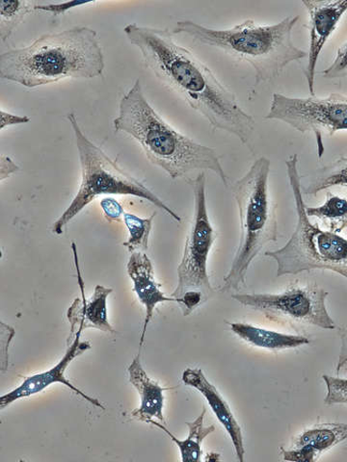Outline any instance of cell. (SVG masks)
I'll list each match as a JSON object with an SVG mask.
<instances>
[{
  "mask_svg": "<svg viewBox=\"0 0 347 462\" xmlns=\"http://www.w3.org/2000/svg\"><path fill=\"white\" fill-rule=\"evenodd\" d=\"M124 32L156 78L181 95L213 130H223L249 146L255 130L252 116L210 68L174 40L168 29L129 23Z\"/></svg>",
  "mask_w": 347,
  "mask_h": 462,
  "instance_id": "obj_1",
  "label": "cell"
},
{
  "mask_svg": "<svg viewBox=\"0 0 347 462\" xmlns=\"http://www.w3.org/2000/svg\"><path fill=\"white\" fill-rule=\"evenodd\" d=\"M105 57L98 33L89 26L39 37L31 45L0 56V78L28 89L68 79L103 76Z\"/></svg>",
  "mask_w": 347,
  "mask_h": 462,
  "instance_id": "obj_2",
  "label": "cell"
},
{
  "mask_svg": "<svg viewBox=\"0 0 347 462\" xmlns=\"http://www.w3.org/2000/svg\"><path fill=\"white\" fill-rule=\"evenodd\" d=\"M113 126L115 132L137 141L149 162L172 180L186 177L194 171H211L228 187V177L216 151L166 123L145 97L140 79L122 97Z\"/></svg>",
  "mask_w": 347,
  "mask_h": 462,
  "instance_id": "obj_3",
  "label": "cell"
},
{
  "mask_svg": "<svg viewBox=\"0 0 347 462\" xmlns=\"http://www.w3.org/2000/svg\"><path fill=\"white\" fill-rule=\"evenodd\" d=\"M298 21V16H289L274 24L246 20L224 31H216L192 21H181L171 32L192 38L250 65L255 72V82L249 94L252 99L259 85L273 82L289 65L307 58L308 52L298 49L293 42Z\"/></svg>",
  "mask_w": 347,
  "mask_h": 462,
  "instance_id": "obj_4",
  "label": "cell"
},
{
  "mask_svg": "<svg viewBox=\"0 0 347 462\" xmlns=\"http://www.w3.org/2000/svg\"><path fill=\"white\" fill-rule=\"evenodd\" d=\"M270 166L267 157H259L241 179L231 184L239 208L241 240L221 285V293L239 291L246 284L253 260L266 245L278 240L277 210L269 193Z\"/></svg>",
  "mask_w": 347,
  "mask_h": 462,
  "instance_id": "obj_5",
  "label": "cell"
},
{
  "mask_svg": "<svg viewBox=\"0 0 347 462\" xmlns=\"http://www.w3.org/2000/svg\"><path fill=\"white\" fill-rule=\"evenodd\" d=\"M67 119L74 132L81 168L79 190L70 206L53 224V234L61 236L72 219L100 196H133L151 202L164 210L173 220L182 222L179 214L170 208L147 186L130 176L103 150L85 135L75 113Z\"/></svg>",
  "mask_w": 347,
  "mask_h": 462,
  "instance_id": "obj_6",
  "label": "cell"
},
{
  "mask_svg": "<svg viewBox=\"0 0 347 462\" xmlns=\"http://www.w3.org/2000/svg\"><path fill=\"white\" fill-rule=\"evenodd\" d=\"M286 167L295 198L297 222L293 236L284 247L268 251L265 255L277 262V277L313 270H329L347 280V238L311 223L301 190L298 155L289 156Z\"/></svg>",
  "mask_w": 347,
  "mask_h": 462,
  "instance_id": "obj_7",
  "label": "cell"
},
{
  "mask_svg": "<svg viewBox=\"0 0 347 462\" xmlns=\"http://www.w3.org/2000/svg\"><path fill=\"white\" fill-rule=\"evenodd\" d=\"M194 196V215L178 267V285L171 297L177 300L183 316L191 315L215 293L211 284L208 262L216 239L207 205V178L204 171L187 180Z\"/></svg>",
  "mask_w": 347,
  "mask_h": 462,
  "instance_id": "obj_8",
  "label": "cell"
},
{
  "mask_svg": "<svg viewBox=\"0 0 347 462\" xmlns=\"http://www.w3.org/2000/svg\"><path fill=\"white\" fill-rule=\"evenodd\" d=\"M328 293L316 285H294L278 294H233L242 306L263 313L268 320L292 326L335 329L327 308Z\"/></svg>",
  "mask_w": 347,
  "mask_h": 462,
  "instance_id": "obj_9",
  "label": "cell"
},
{
  "mask_svg": "<svg viewBox=\"0 0 347 462\" xmlns=\"http://www.w3.org/2000/svg\"><path fill=\"white\" fill-rule=\"evenodd\" d=\"M267 120L279 121L301 134L312 133L318 140L347 130V97L333 93L325 97H294L275 93Z\"/></svg>",
  "mask_w": 347,
  "mask_h": 462,
  "instance_id": "obj_10",
  "label": "cell"
},
{
  "mask_svg": "<svg viewBox=\"0 0 347 462\" xmlns=\"http://www.w3.org/2000/svg\"><path fill=\"white\" fill-rule=\"evenodd\" d=\"M81 335L82 332H80L74 340L67 342L66 353L60 363L54 367L46 372L27 377L18 387L2 396V398H0V410L4 411L14 402L41 393L52 384L60 383L72 390V392L83 400L89 402L93 406L106 411V407L100 401L87 395L81 392L80 388L72 385L65 375V372L71 361L81 356L84 352L91 349V344L89 341L80 340Z\"/></svg>",
  "mask_w": 347,
  "mask_h": 462,
  "instance_id": "obj_11",
  "label": "cell"
},
{
  "mask_svg": "<svg viewBox=\"0 0 347 462\" xmlns=\"http://www.w3.org/2000/svg\"><path fill=\"white\" fill-rule=\"evenodd\" d=\"M302 5L308 13L310 46L307 56L305 78L309 92L315 96V71L321 53L347 12V0L342 2H311L302 0Z\"/></svg>",
  "mask_w": 347,
  "mask_h": 462,
  "instance_id": "obj_12",
  "label": "cell"
},
{
  "mask_svg": "<svg viewBox=\"0 0 347 462\" xmlns=\"http://www.w3.org/2000/svg\"><path fill=\"white\" fill-rule=\"evenodd\" d=\"M71 251L74 254L81 297L76 298L67 310V319L70 323V335L67 342L74 340L80 332L86 328H97L114 334L115 330L108 321V298L113 292V289L97 285L94 295L87 300L85 298V284L80 272L78 247L74 242L71 243Z\"/></svg>",
  "mask_w": 347,
  "mask_h": 462,
  "instance_id": "obj_13",
  "label": "cell"
},
{
  "mask_svg": "<svg viewBox=\"0 0 347 462\" xmlns=\"http://www.w3.org/2000/svg\"><path fill=\"white\" fill-rule=\"evenodd\" d=\"M346 439L347 424H317L302 431L288 449L281 448V454L287 461L315 462Z\"/></svg>",
  "mask_w": 347,
  "mask_h": 462,
  "instance_id": "obj_14",
  "label": "cell"
},
{
  "mask_svg": "<svg viewBox=\"0 0 347 462\" xmlns=\"http://www.w3.org/2000/svg\"><path fill=\"white\" fill-rule=\"evenodd\" d=\"M127 273L134 282V291L146 310L140 337L139 346H142L146 337L147 328L151 323L155 307L159 303L172 301L177 302L173 297H167L161 291L155 279L153 263L149 256L143 252H135L130 255L127 263Z\"/></svg>",
  "mask_w": 347,
  "mask_h": 462,
  "instance_id": "obj_15",
  "label": "cell"
},
{
  "mask_svg": "<svg viewBox=\"0 0 347 462\" xmlns=\"http://www.w3.org/2000/svg\"><path fill=\"white\" fill-rule=\"evenodd\" d=\"M182 380L183 383L195 388L205 397L214 415L233 442L238 459L244 461L245 447L241 428L219 390L209 382L201 369L187 368L183 373Z\"/></svg>",
  "mask_w": 347,
  "mask_h": 462,
  "instance_id": "obj_16",
  "label": "cell"
},
{
  "mask_svg": "<svg viewBox=\"0 0 347 462\" xmlns=\"http://www.w3.org/2000/svg\"><path fill=\"white\" fill-rule=\"evenodd\" d=\"M127 372L130 383L136 387L141 398L140 407L130 412V416L147 424L154 419L165 423L164 408L166 389L149 377L141 365L139 356L134 358Z\"/></svg>",
  "mask_w": 347,
  "mask_h": 462,
  "instance_id": "obj_17",
  "label": "cell"
},
{
  "mask_svg": "<svg viewBox=\"0 0 347 462\" xmlns=\"http://www.w3.org/2000/svg\"><path fill=\"white\" fill-rule=\"evenodd\" d=\"M230 329L246 343L269 351L298 348L311 343L305 337L282 334V332L258 328L251 324L231 323Z\"/></svg>",
  "mask_w": 347,
  "mask_h": 462,
  "instance_id": "obj_18",
  "label": "cell"
},
{
  "mask_svg": "<svg viewBox=\"0 0 347 462\" xmlns=\"http://www.w3.org/2000/svg\"><path fill=\"white\" fill-rule=\"evenodd\" d=\"M206 413L207 411L204 408L194 421L186 423L188 437L184 440L178 439L164 424L155 420H151L148 424L161 429L174 443H176L179 447L183 461L197 462L201 460L202 455V441L215 430L212 425L209 427L204 426Z\"/></svg>",
  "mask_w": 347,
  "mask_h": 462,
  "instance_id": "obj_19",
  "label": "cell"
},
{
  "mask_svg": "<svg viewBox=\"0 0 347 462\" xmlns=\"http://www.w3.org/2000/svg\"><path fill=\"white\" fill-rule=\"evenodd\" d=\"M336 186L347 187V156H341L309 177H301L303 196H315Z\"/></svg>",
  "mask_w": 347,
  "mask_h": 462,
  "instance_id": "obj_20",
  "label": "cell"
},
{
  "mask_svg": "<svg viewBox=\"0 0 347 462\" xmlns=\"http://www.w3.org/2000/svg\"><path fill=\"white\" fill-rule=\"evenodd\" d=\"M310 218L324 223L332 233L340 235L347 228V199L341 196L327 193L324 204L317 208H306Z\"/></svg>",
  "mask_w": 347,
  "mask_h": 462,
  "instance_id": "obj_21",
  "label": "cell"
},
{
  "mask_svg": "<svg viewBox=\"0 0 347 462\" xmlns=\"http://www.w3.org/2000/svg\"><path fill=\"white\" fill-rule=\"evenodd\" d=\"M38 3L34 2H4L0 3V38L7 41L14 29L23 21L28 14L36 11Z\"/></svg>",
  "mask_w": 347,
  "mask_h": 462,
  "instance_id": "obj_22",
  "label": "cell"
},
{
  "mask_svg": "<svg viewBox=\"0 0 347 462\" xmlns=\"http://www.w3.org/2000/svg\"><path fill=\"white\" fill-rule=\"evenodd\" d=\"M123 217L129 234L127 241L124 243V247L130 254L147 251L155 214L146 219L126 212Z\"/></svg>",
  "mask_w": 347,
  "mask_h": 462,
  "instance_id": "obj_23",
  "label": "cell"
},
{
  "mask_svg": "<svg viewBox=\"0 0 347 462\" xmlns=\"http://www.w3.org/2000/svg\"><path fill=\"white\" fill-rule=\"evenodd\" d=\"M323 379L327 387V394L324 402L332 404H347V379L332 377L324 374Z\"/></svg>",
  "mask_w": 347,
  "mask_h": 462,
  "instance_id": "obj_24",
  "label": "cell"
},
{
  "mask_svg": "<svg viewBox=\"0 0 347 462\" xmlns=\"http://www.w3.org/2000/svg\"><path fill=\"white\" fill-rule=\"evenodd\" d=\"M323 76L327 79L347 78V40L338 50L334 61L323 71Z\"/></svg>",
  "mask_w": 347,
  "mask_h": 462,
  "instance_id": "obj_25",
  "label": "cell"
},
{
  "mask_svg": "<svg viewBox=\"0 0 347 462\" xmlns=\"http://www.w3.org/2000/svg\"><path fill=\"white\" fill-rule=\"evenodd\" d=\"M100 207L103 208L106 219L110 223L119 221L125 214L120 202L111 197L101 199Z\"/></svg>",
  "mask_w": 347,
  "mask_h": 462,
  "instance_id": "obj_26",
  "label": "cell"
},
{
  "mask_svg": "<svg viewBox=\"0 0 347 462\" xmlns=\"http://www.w3.org/2000/svg\"><path fill=\"white\" fill-rule=\"evenodd\" d=\"M338 334L341 338V350L336 372L340 374L347 371V327H339Z\"/></svg>",
  "mask_w": 347,
  "mask_h": 462,
  "instance_id": "obj_27",
  "label": "cell"
},
{
  "mask_svg": "<svg viewBox=\"0 0 347 462\" xmlns=\"http://www.w3.org/2000/svg\"><path fill=\"white\" fill-rule=\"evenodd\" d=\"M92 5V4H86V3H79V2H70V3H65V4H60V5H42L38 4L36 6V11H42V12H49L55 16H60V14H63L65 12L69 11L71 8L80 7L82 5Z\"/></svg>",
  "mask_w": 347,
  "mask_h": 462,
  "instance_id": "obj_28",
  "label": "cell"
},
{
  "mask_svg": "<svg viewBox=\"0 0 347 462\" xmlns=\"http://www.w3.org/2000/svg\"><path fill=\"white\" fill-rule=\"evenodd\" d=\"M0 115H2V122H0V130H2V132H4L6 127L31 122V119H29L27 116L14 115L5 110H2Z\"/></svg>",
  "mask_w": 347,
  "mask_h": 462,
  "instance_id": "obj_29",
  "label": "cell"
},
{
  "mask_svg": "<svg viewBox=\"0 0 347 462\" xmlns=\"http://www.w3.org/2000/svg\"><path fill=\"white\" fill-rule=\"evenodd\" d=\"M19 171L20 167L9 156L2 155V159H0V180L5 181L13 173Z\"/></svg>",
  "mask_w": 347,
  "mask_h": 462,
  "instance_id": "obj_30",
  "label": "cell"
}]
</instances>
